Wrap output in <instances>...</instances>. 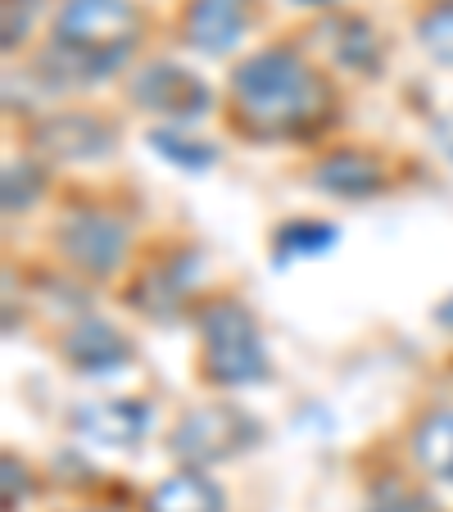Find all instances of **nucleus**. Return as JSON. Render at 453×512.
Wrapping results in <instances>:
<instances>
[{"label": "nucleus", "mask_w": 453, "mask_h": 512, "mask_svg": "<svg viewBox=\"0 0 453 512\" xmlns=\"http://www.w3.org/2000/svg\"><path fill=\"white\" fill-rule=\"evenodd\" d=\"M313 182H318L322 195H336V200H367V195L386 186V168L367 150H336L313 168Z\"/></svg>", "instance_id": "9d476101"}, {"label": "nucleus", "mask_w": 453, "mask_h": 512, "mask_svg": "<svg viewBox=\"0 0 453 512\" xmlns=\"http://www.w3.org/2000/svg\"><path fill=\"white\" fill-rule=\"evenodd\" d=\"M435 322H440L444 331H453V295H449V300L440 304V309H435Z\"/></svg>", "instance_id": "aec40b11"}, {"label": "nucleus", "mask_w": 453, "mask_h": 512, "mask_svg": "<svg viewBox=\"0 0 453 512\" xmlns=\"http://www.w3.org/2000/svg\"><path fill=\"white\" fill-rule=\"evenodd\" d=\"M254 435H259L254 417H245L232 404L191 408L173 431V454L186 463H218V458H232L236 449H245Z\"/></svg>", "instance_id": "20e7f679"}, {"label": "nucleus", "mask_w": 453, "mask_h": 512, "mask_svg": "<svg viewBox=\"0 0 453 512\" xmlns=\"http://www.w3.org/2000/svg\"><path fill=\"white\" fill-rule=\"evenodd\" d=\"M322 32H327V37H340V41H331V55H336L345 68H372L376 59H381V41H376V32L367 28V23L336 19Z\"/></svg>", "instance_id": "4468645a"}, {"label": "nucleus", "mask_w": 453, "mask_h": 512, "mask_svg": "<svg viewBox=\"0 0 453 512\" xmlns=\"http://www.w3.org/2000/svg\"><path fill=\"white\" fill-rule=\"evenodd\" d=\"M64 354L78 372H114L132 358V349H127V340L118 336L109 322H82V327L64 340Z\"/></svg>", "instance_id": "9b49d317"}, {"label": "nucleus", "mask_w": 453, "mask_h": 512, "mask_svg": "<svg viewBox=\"0 0 453 512\" xmlns=\"http://www.w3.org/2000/svg\"><path fill=\"white\" fill-rule=\"evenodd\" d=\"M41 195V173L28 164V159H19V164L5 168V209H28L32 200Z\"/></svg>", "instance_id": "f3484780"}, {"label": "nucleus", "mask_w": 453, "mask_h": 512, "mask_svg": "<svg viewBox=\"0 0 453 512\" xmlns=\"http://www.w3.org/2000/svg\"><path fill=\"white\" fill-rule=\"evenodd\" d=\"M313 5H327V0H313Z\"/></svg>", "instance_id": "4be33fe9"}, {"label": "nucleus", "mask_w": 453, "mask_h": 512, "mask_svg": "<svg viewBox=\"0 0 453 512\" xmlns=\"http://www.w3.org/2000/svg\"><path fill=\"white\" fill-rule=\"evenodd\" d=\"M132 100L164 118H200L209 109V87L177 64H150L132 78Z\"/></svg>", "instance_id": "39448f33"}, {"label": "nucleus", "mask_w": 453, "mask_h": 512, "mask_svg": "<svg viewBox=\"0 0 453 512\" xmlns=\"http://www.w3.org/2000/svg\"><path fill=\"white\" fill-rule=\"evenodd\" d=\"M200 340H204V377L218 386H254L268 381V354H263L259 327L250 313L232 300L204 304L200 313Z\"/></svg>", "instance_id": "7ed1b4c3"}, {"label": "nucleus", "mask_w": 453, "mask_h": 512, "mask_svg": "<svg viewBox=\"0 0 453 512\" xmlns=\"http://www.w3.org/2000/svg\"><path fill=\"white\" fill-rule=\"evenodd\" d=\"M32 141L55 159H100L114 150V127L91 114H55L37 123Z\"/></svg>", "instance_id": "0eeeda50"}, {"label": "nucleus", "mask_w": 453, "mask_h": 512, "mask_svg": "<svg viewBox=\"0 0 453 512\" xmlns=\"http://www.w3.org/2000/svg\"><path fill=\"white\" fill-rule=\"evenodd\" d=\"M145 512H227V499H222V490L209 476L182 472L145 499Z\"/></svg>", "instance_id": "f8f14e48"}, {"label": "nucleus", "mask_w": 453, "mask_h": 512, "mask_svg": "<svg viewBox=\"0 0 453 512\" xmlns=\"http://www.w3.org/2000/svg\"><path fill=\"white\" fill-rule=\"evenodd\" d=\"M413 458L426 476L453 481V413H431L413 435Z\"/></svg>", "instance_id": "ddd939ff"}, {"label": "nucleus", "mask_w": 453, "mask_h": 512, "mask_svg": "<svg viewBox=\"0 0 453 512\" xmlns=\"http://www.w3.org/2000/svg\"><path fill=\"white\" fill-rule=\"evenodd\" d=\"M444 155H449V159H453V123H449V127H444Z\"/></svg>", "instance_id": "412c9836"}, {"label": "nucleus", "mask_w": 453, "mask_h": 512, "mask_svg": "<svg viewBox=\"0 0 453 512\" xmlns=\"http://www.w3.org/2000/svg\"><path fill=\"white\" fill-rule=\"evenodd\" d=\"M336 245V232L322 223H286L277 232V259L295 263V259H313V254H327Z\"/></svg>", "instance_id": "2eb2a0df"}, {"label": "nucleus", "mask_w": 453, "mask_h": 512, "mask_svg": "<svg viewBox=\"0 0 453 512\" xmlns=\"http://www.w3.org/2000/svg\"><path fill=\"white\" fill-rule=\"evenodd\" d=\"M372 512H431V503L417 490H408V485H386V490L372 499Z\"/></svg>", "instance_id": "6ab92c4d"}, {"label": "nucleus", "mask_w": 453, "mask_h": 512, "mask_svg": "<svg viewBox=\"0 0 453 512\" xmlns=\"http://www.w3.org/2000/svg\"><path fill=\"white\" fill-rule=\"evenodd\" d=\"M417 41H422L440 64H453V5H435V10L417 23Z\"/></svg>", "instance_id": "dca6fc26"}, {"label": "nucleus", "mask_w": 453, "mask_h": 512, "mask_svg": "<svg viewBox=\"0 0 453 512\" xmlns=\"http://www.w3.org/2000/svg\"><path fill=\"white\" fill-rule=\"evenodd\" d=\"M136 37V14L127 0H68L55 19V46L46 64H55L73 82H100L127 59Z\"/></svg>", "instance_id": "f03ea898"}, {"label": "nucleus", "mask_w": 453, "mask_h": 512, "mask_svg": "<svg viewBox=\"0 0 453 512\" xmlns=\"http://www.w3.org/2000/svg\"><path fill=\"white\" fill-rule=\"evenodd\" d=\"M73 426H78L87 440H96V445H136L145 435V426H150V408L141 404V399H105V404H87L78 408V417H73Z\"/></svg>", "instance_id": "1a4fd4ad"}, {"label": "nucleus", "mask_w": 453, "mask_h": 512, "mask_svg": "<svg viewBox=\"0 0 453 512\" xmlns=\"http://www.w3.org/2000/svg\"><path fill=\"white\" fill-rule=\"evenodd\" d=\"M245 23H250L245 0H191L186 5V41L209 55L232 50L245 37Z\"/></svg>", "instance_id": "6e6552de"}, {"label": "nucleus", "mask_w": 453, "mask_h": 512, "mask_svg": "<svg viewBox=\"0 0 453 512\" xmlns=\"http://www.w3.org/2000/svg\"><path fill=\"white\" fill-rule=\"evenodd\" d=\"M150 145H155L164 159H173V164L182 168H209L213 164V150L209 145H191V141H177L173 132H155L150 136Z\"/></svg>", "instance_id": "a211bd4d"}, {"label": "nucleus", "mask_w": 453, "mask_h": 512, "mask_svg": "<svg viewBox=\"0 0 453 512\" xmlns=\"http://www.w3.org/2000/svg\"><path fill=\"white\" fill-rule=\"evenodd\" d=\"M232 96L241 118L263 136L304 132L327 109V87L309 73L295 50H259L232 78Z\"/></svg>", "instance_id": "f257e3e1"}, {"label": "nucleus", "mask_w": 453, "mask_h": 512, "mask_svg": "<svg viewBox=\"0 0 453 512\" xmlns=\"http://www.w3.org/2000/svg\"><path fill=\"white\" fill-rule=\"evenodd\" d=\"M59 250L73 268L91 272V277H109V272L123 263V250H127V232L105 218V213H78L68 218L64 232H59Z\"/></svg>", "instance_id": "423d86ee"}]
</instances>
